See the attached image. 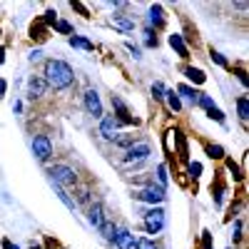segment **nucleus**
<instances>
[{
    "instance_id": "nucleus-1",
    "label": "nucleus",
    "mask_w": 249,
    "mask_h": 249,
    "mask_svg": "<svg viewBox=\"0 0 249 249\" xmlns=\"http://www.w3.org/2000/svg\"><path fill=\"white\" fill-rule=\"evenodd\" d=\"M45 82L55 90H65L75 82V72L68 62L53 57V60H45Z\"/></svg>"
},
{
    "instance_id": "nucleus-2",
    "label": "nucleus",
    "mask_w": 249,
    "mask_h": 249,
    "mask_svg": "<svg viewBox=\"0 0 249 249\" xmlns=\"http://www.w3.org/2000/svg\"><path fill=\"white\" fill-rule=\"evenodd\" d=\"M50 179L60 187H77V172L70 167V164H53L48 170Z\"/></svg>"
},
{
    "instance_id": "nucleus-3",
    "label": "nucleus",
    "mask_w": 249,
    "mask_h": 249,
    "mask_svg": "<svg viewBox=\"0 0 249 249\" xmlns=\"http://www.w3.org/2000/svg\"><path fill=\"white\" fill-rule=\"evenodd\" d=\"M142 219H144V230H147L150 234H157L162 227H164V210H162V207L144 210L142 212Z\"/></svg>"
},
{
    "instance_id": "nucleus-4",
    "label": "nucleus",
    "mask_w": 249,
    "mask_h": 249,
    "mask_svg": "<svg viewBox=\"0 0 249 249\" xmlns=\"http://www.w3.org/2000/svg\"><path fill=\"white\" fill-rule=\"evenodd\" d=\"M33 155H35L40 162H50V157H53V144H50V137H48V135H35V137H33Z\"/></svg>"
},
{
    "instance_id": "nucleus-5",
    "label": "nucleus",
    "mask_w": 249,
    "mask_h": 249,
    "mask_svg": "<svg viewBox=\"0 0 249 249\" xmlns=\"http://www.w3.org/2000/svg\"><path fill=\"white\" fill-rule=\"evenodd\" d=\"M135 199H140V202H150V204H160V202H164V187H155V184H150V187H144V190H140V192H135Z\"/></svg>"
},
{
    "instance_id": "nucleus-6",
    "label": "nucleus",
    "mask_w": 249,
    "mask_h": 249,
    "mask_svg": "<svg viewBox=\"0 0 249 249\" xmlns=\"http://www.w3.org/2000/svg\"><path fill=\"white\" fill-rule=\"evenodd\" d=\"M150 157V144L147 142H137L132 144V147L127 150V155H124V164H140Z\"/></svg>"
},
{
    "instance_id": "nucleus-7",
    "label": "nucleus",
    "mask_w": 249,
    "mask_h": 249,
    "mask_svg": "<svg viewBox=\"0 0 249 249\" xmlns=\"http://www.w3.org/2000/svg\"><path fill=\"white\" fill-rule=\"evenodd\" d=\"M85 107H88V112L92 115V117H97V120H102L105 117V112H102V102H100V95H97V90H85Z\"/></svg>"
},
{
    "instance_id": "nucleus-8",
    "label": "nucleus",
    "mask_w": 249,
    "mask_h": 249,
    "mask_svg": "<svg viewBox=\"0 0 249 249\" xmlns=\"http://www.w3.org/2000/svg\"><path fill=\"white\" fill-rule=\"evenodd\" d=\"M48 82H45V77H40V75H33L30 80H28V92H30V97L35 100V97H45L48 95Z\"/></svg>"
},
{
    "instance_id": "nucleus-9",
    "label": "nucleus",
    "mask_w": 249,
    "mask_h": 249,
    "mask_svg": "<svg viewBox=\"0 0 249 249\" xmlns=\"http://www.w3.org/2000/svg\"><path fill=\"white\" fill-rule=\"evenodd\" d=\"M117 127H120V122H117V117L115 115H107V117H102V122H100V135L105 137V140H110V142H115V132H117Z\"/></svg>"
},
{
    "instance_id": "nucleus-10",
    "label": "nucleus",
    "mask_w": 249,
    "mask_h": 249,
    "mask_svg": "<svg viewBox=\"0 0 249 249\" xmlns=\"http://www.w3.org/2000/svg\"><path fill=\"white\" fill-rule=\"evenodd\" d=\"M112 244H115L117 249H137V239H135V234L127 232V230H117Z\"/></svg>"
},
{
    "instance_id": "nucleus-11",
    "label": "nucleus",
    "mask_w": 249,
    "mask_h": 249,
    "mask_svg": "<svg viewBox=\"0 0 249 249\" xmlns=\"http://www.w3.org/2000/svg\"><path fill=\"white\" fill-rule=\"evenodd\" d=\"M88 222L95 227V230H100V224L105 222V207H102L100 202H92L88 207Z\"/></svg>"
},
{
    "instance_id": "nucleus-12",
    "label": "nucleus",
    "mask_w": 249,
    "mask_h": 249,
    "mask_svg": "<svg viewBox=\"0 0 249 249\" xmlns=\"http://www.w3.org/2000/svg\"><path fill=\"white\" fill-rule=\"evenodd\" d=\"M110 23H112L117 30H122V33H132V30H135V20H130L127 15H112Z\"/></svg>"
},
{
    "instance_id": "nucleus-13",
    "label": "nucleus",
    "mask_w": 249,
    "mask_h": 249,
    "mask_svg": "<svg viewBox=\"0 0 249 249\" xmlns=\"http://www.w3.org/2000/svg\"><path fill=\"white\" fill-rule=\"evenodd\" d=\"M100 234H102V239H105V242H115V234H117L115 222H110V219L102 222V224H100Z\"/></svg>"
},
{
    "instance_id": "nucleus-14",
    "label": "nucleus",
    "mask_w": 249,
    "mask_h": 249,
    "mask_svg": "<svg viewBox=\"0 0 249 249\" xmlns=\"http://www.w3.org/2000/svg\"><path fill=\"white\" fill-rule=\"evenodd\" d=\"M170 45L177 50V55H179V57H184V60L190 57V50H187L184 40H182V35H177V33H175V35H170Z\"/></svg>"
},
{
    "instance_id": "nucleus-15",
    "label": "nucleus",
    "mask_w": 249,
    "mask_h": 249,
    "mask_svg": "<svg viewBox=\"0 0 249 249\" xmlns=\"http://www.w3.org/2000/svg\"><path fill=\"white\" fill-rule=\"evenodd\" d=\"M48 25H43V23H35L33 28H30V37L33 40H37V43H43V40H48Z\"/></svg>"
},
{
    "instance_id": "nucleus-16",
    "label": "nucleus",
    "mask_w": 249,
    "mask_h": 249,
    "mask_svg": "<svg viewBox=\"0 0 249 249\" xmlns=\"http://www.w3.org/2000/svg\"><path fill=\"white\" fill-rule=\"evenodd\" d=\"M150 23L155 28H162L164 25V13H162V5H152L150 8Z\"/></svg>"
},
{
    "instance_id": "nucleus-17",
    "label": "nucleus",
    "mask_w": 249,
    "mask_h": 249,
    "mask_svg": "<svg viewBox=\"0 0 249 249\" xmlns=\"http://www.w3.org/2000/svg\"><path fill=\"white\" fill-rule=\"evenodd\" d=\"M237 112H239V120H242V124H247V120H249V100L242 95V97H237Z\"/></svg>"
},
{
    "instance_id": "nucleus-18",
    "label": "nucleus",
    "mask_w": 249,
    "mask_h": 249,
    "mask_svg": "<svg viewBox=\"0 0 249 249\" xmlns=\"http://www.w3.org/2000/svg\"><path fill=\"white\" fill-rule=\"evenodd\" d=\"M70 45H72V48H82V50H88V53H92V50H95V45L90 43V40L77 37V35H70Z\"/></svg>"
},
{
    "instance_id": "nucleus-19",
    "label": "nucleus",
    "mask_w": 249,
    "mask_h": 249,
    "mask_svg": "<svg viewBox=\"0 0 249 249\" xmlns=\"http://www.w3.org/2000/svg\"><path fill=\"white\" fill-rule=\"evenodd\" d=\"M184 75L190 77L192 82H197V85H202V82L207 80V75H204L202 70H197V68H184Z\"/></svg>"
},
{
    "instance_id": "nucleus-20",
    "label": "nucleus",
    "mask_w": 249,
    "mask_h": 249,
    "mask_svg": "<svg viewBox=\"0 0 249 249\" xmlns=\"http://www.w3.org/2000/svg\"><path fill=\"white\" fill-rule=\"evenodd\" d=\"M164 97H167V105H170L172 112H179V110H182V102H179V97L175 95V90H167V92H164Z\"/></svg>"
},
{
    "instance_id": "nucleus-21",
    "label": "nucleus",
    "mask_w": 249,
    "mask_h": 249,
    "mask_svg": "<svg viewBox=\"0 0 249 249\" xmlns=\"http://www.w3.org/2000/svg\"><path fill=\"white\" fill-rule=\"evenodd\" d=\"M53 187H55V192H57V197H60L62 202H65V207H68V210H75V202L70 199V195H68L65 190H62L60 184H55V182H53Z\"/></svg>"
},
{
    "instance_id": "nucleus-22",
    "label": "nucleus",
    "mask_w": 249,
    "mask_h": 249,
    "mask_svg": "<svg viewBox=\"0 0 249 249\" xmlns=\"http://www.w3.org/2000/svg\"><path fill=\"white\" fill-rule=\"evenodd\" d=\"M177 92H179V95H184L187 100H192V102H197V97H199V92H197V90H192L190 85H179V88H177Z\"/></svg>"
},
{
    "instance_id": "nucleus-23",
    "label": "nucleus",
    "mask_w": 249,
    "mask_h": 249,
    "mask_svg": "<svg viewBox=\"0 0 249 249\" xmlns=\"http://www.w3.org/2000/svg\"><path fill=\"white\" fill-rule=\"evenodd\" d=\"M212 197H214V204H222L224 199V184L217 179V184H212Z\"/></svg>"
},
{
    "instance_id": "nucleus-24",
    "label": "nucleus",
    "mask_w": 249,
    "mask_h": 249,
    "mask_svg": "<svg viewBox=\"0 0 249 249\" xmlns=\"http://www.w3.org/2000/svg\"><path fill=\"white\" fill-rule=\"evenodd\" d=\"M195 105H199V107H204V110H210V107H214V102H212V97H210V95L199 92V97H197Z\"/></svg>"
},
{
    "instance_id": "nucleus-25",
    "label": "nucleus",
    "mask_w": 249,
    "mask_h": 249,
    "mask_svg": "<svg viewBox=\"0 0 249 249\" xmlns=\"http://www.w3.org/2000/svg\"><path fill=\"white\" fill-rule=\"evenodd\" d=\"M207 155H210L212 160H222L224 157V150L219 147V144H207Z\"/></svg>"
},
{
    "instance_id": "nucleus-26",
    "label": "nucleus",
    "mask_w": 249,
    "mask_h": 249,
    "mask_svg": "<svg viewBox=\"0 0 249 249\" xmlns=\"http://www.w3.org/2000/svg\"><path fill=\"white\" fill-rule=\"evenodd\" d=\"M115 144H117V147H122V150H130L132 144H135V137H127V135H124V137H115Z\"/></svg>"
},
{
    "instance_id": "nucleus-27",
    "label": "nucleus",
    "mask_w": 249,
    "mask_h": 249,
    "mask_svg": "<svg viewBox=\"0 0 249 249\" xmlns=\"http://www.w3.org/2000/svg\"><path fill=\"white\" fill-rule=\"evenodd\" d=\"M144 35H147V37H144V43H147L150 48H157V35H155V30H144Z\"/></svg>"
},
{
    "instance_id": "nucleus-28",
    "label": "nucleus",
    "mask_w": 249,
    "mask_h": 249,
    "mask_svg": "<svg viewBox=\"0 0 249 249\" xmlns=\"http://www.w3.org/2000/svg\"><path fill=\"white\" fill-rule=\"evenodd\" d=\"M232 239H234V242H242V222H239V219H237L234 227H232Z\"/></svg>"
},
{
    "instance_id": "nucleus-29",
    "label": "nucleus",
    "mask_w": 249,
    "mask_h": 249,
    "mask_svg": "<svg viewBox=\"0 0 249 249\" xmlns=\"http://www.w3.org/2000/svg\"><path fill=\"white\" fill-rule=\"evenodd\" d=\"M55 30H60V33H68V35H72V28H70V23H65V20H57V23H55Z\"/></svg>"
},
{
    "instance_id": "nucleus-30",
    "label": "nucleus",
    "mask_w": 249,
    "mask_h": 249,
    "mask_svg": "<svg viewBox=\"0 0 249 249\" xmlns=\"http://www.w3.org/2000/svg\"><path fill=\"white\" fill-rule=\"evenodd\" d=\"M207 115H210L212 120H217V122H224V115H222L219 107H210V110H207Z\"/></svg>"
},
{
    "instance_id": "nucleus-31",
    "label": "nucleus",
    "mask_w": 249,
    "mask_h": 249,
    "mask_svg": "<svg viewBox=\"0 0 249 249\" xmlns=\"http://www.w3.org/2000/svg\"><path fill=\"white\" fill-rule=\"evenodd\" d=\"M157 177H160V187H164V184H167V167H164V164H160Z\"/></svg>"
},
{
    "instance_id": "nucleus-32",
    "label": "nucleus",
    "mask_w": 249,
    "mask_h": 249,
    "mask_svg": "<svg viewBox=\"0 0 249 249\" xmlns=\"http://www.w3.org/2000/svg\"><path fill=\"white\" fill-rule=\"evenodd\" d=\"M137 249H160L155 242H150V239H140L137 242Z\"/></svg>"
},
{
    "instance_id": "nucleus-33",
    "label": "nucleus",
    "mask_w": 249,
    "mask_h": 249,
    "mask_svg": "<svg viewBox=\"0 0 249 249\" xmlns=\"http://www.w3.org/2000/svg\"><path fill=\"white\" fill-rule=\"evenodd\" d=\"M152 92H155V97H157V100H162V97H164V88H162V82H155V85H152Z\"/></svg>"
},
{
    "instance_id": "nucleus-34",
    "label": "nucleus",
    "mask_w": 249,
    "mask_h": 249,
    "mask_svg": "<svg viewBox=\"0 0 249 249\" xmlns=\"http://www.w3.org/2000/svg\"><path fill=\"white\" fill-rule=\"evenodd\" d=\"M45 23H48V25L57 23V13H55V10H48V13H45Z\"/></svg>"
},
{
    "instance_id": "nucleus-35",
    "label": "nucleus",
    "mask_w": 249,
    "mask_h": 249,
    "mask_svg": "<svg viewBox=\"0 0 249 249\" xmlns=\"http://www.w3.org/2000/svg\"><path fill=\"white\" fill-rule=\"evenodd\" d=\"M199 172H202V164H199V162H192V164H190V175H192V177H199Z\"/></svg>"
},
{
    "instance_id": "nucleus-36",
    "label": "nucleus",
    "mask_w": 249,
    "mask_h": 249,
    "mask_svg": "<svg viewBox=\"0 0 249 249\" xmlns=\"http://www.w3.org/2000/svg\"><path fill=\"white\" fill-rule=\"evenodd\" d=\"M72 10H77V13H82V15H85V18H90V10H88L85 5H82V3H72Z\"/></svg>"
},
{
    "instance_id": "nucleus-37",
    "label": "nucleus",
    "mask_w": 249,
    "mask_h": 249,
    "mask_svg": "<svg viewBox=\"0 0 249 249\" xmlns=\"http://www.w3.org/2000/svg\"><path fill=\"white\" fill-rule=\"evenodd\" d=\"M212 60L217 62V65H222V68H227V60H224V55H219V53H214V50H212Z\"/></svg>"
},
{
    "instance_id": "nucleus-38",
    "label": "nucleus",
    "mask_w": 249,
    "mask_h": 249,
    "mask_svg": "<svg viewBox=\"0 0 249 249\" xmlns=\"http://www.w3.org/2000/svg\"><path fill=\"white\" fill-rule=\"evenodd\" d=\"M202 244H204V249H212V234L210 232L202 234Z\"/></svg>"
},
{
    "instance_id": "nucleus-39",
    "label": "nucleus",
    "mask_w": 249,
    "mask_h": 249,
    "mask_svg": "<svg viewBox=\"0 0 249 249\" xmlns=\"http://www.w3.org/2000/svg\"><path fill=\"white\" fill-rule=\"evenodd\" d=\"M227 167H230V170L234 172V177H237V179H242V175H239V167H237V164H234L232 160H227Z\"/></svg>"
},
{
    "instance_id": "nucleus-40",
    "label": "nucleus",
    "mask_w": 249,
    "mask_h": 249,
    "mask_svg": "<svg viewBox=\"0 0 249 249\" xmlns=\"http://www.w3.org/2000/svg\"><path fill=\"white\" fill-rule=\"evenodd\" d=\"M124 48H127V50H130V53H132V55H135V57H137V60H140V57H142V55H140V48H135V45H132V43H127V45H124Z\"/></svg>"
},
{
    "instance_id": "nucleus-41",
    "label": "nucleus",
    "mask_w": 249,
    "mask_h": 249,
    "mask_svg": "<svg viewBox=\"0 0 249 249\" xmlns=\"http://www.w3.org/2000/svg\"><path fill=\"white\" fill-rule=\"evenodd\" d=\"M77 199H80V202H90V192H88V190H82V192L77 195Z\"/></svg>"
},
{
    "instance_id": "nucleus-42",
    "label": "nucleus",
    "mask_w": 249,
    "mask_h": 249,
    "mask_svg": "<svg viewBox=\"0 0 249 249\" xmlns=\"http://www.w3.org/2000/svg\"><path fill=\"white\" fill-rule=\"evenodd\" d=\"M3 249H20L18 244H13L10 239H3Z\"/></svg>"
},
{
    "instance_id": "nucleus-43",
    "label": "nucleus",
    "mask_w": 249,
    "mask_h": 249,
    "mask_svg": "<svg viewBox=\"0 0 249 249\" xmlns=\"http://www.w3.org/2000/svg\"><path fill=\"white\" fill-rule=\"evenodd\" d=\"M40 57H43V50H33V53H30V60H33V62L40 60Z\"/></svg>"
},
{
    "instance_id": "nucleus-44",
    "label": "nucleus",
    "mask_w": 249,
    "mask_h": 249,
    "mask_svg": "<svg viewBox=\"0 0 249 249\" xmlns=\"http://www.w3.org/2000/svg\"><path fill=\"white\" fill-rule=\"evenodd\" d=\"M5 88H8V85H5V80H0V97L5 95Z\"/></svg>"
},
{
    "instance_id": "nucleus-45",
    "label": "nucleus",
    "mask_w": 249,
    "mask_h": 249,
    "mask_svg": "<svg viewBox=\"0 0 249 249\" xmlns=\"http://www.w3.org/2000/svg\"><path fill=\"white\" fill-rule=\"evenodd\" d=\"M3 62H5V50L0 48V65H3Z\"/></svg>"
},
{
    "instance_id": "nucleus-46",
    "label": "nucleus",
    "mask_w": 249,
    "mask_h": 249,
    "mask_svg": "<svg viewBox=\"0 0 249 249\" xmlns=\"http://www.w3.org/2000/svg\"><path fill=\"white\" fill-rule=\"evenodd\" d=\"M30 249H43V247H37V244H33V247H30Z\"/></svg>"
}]
</instances>
